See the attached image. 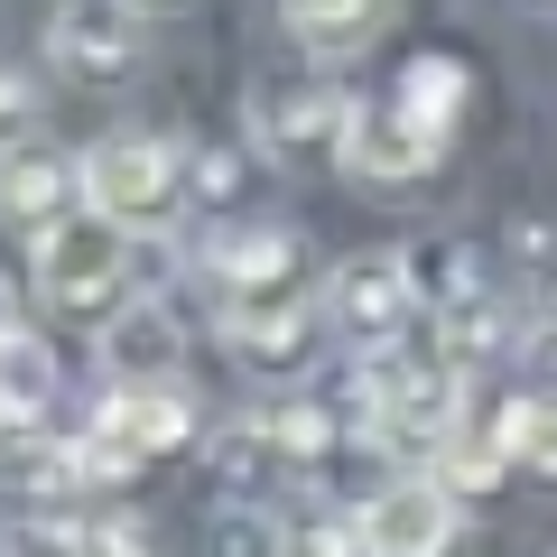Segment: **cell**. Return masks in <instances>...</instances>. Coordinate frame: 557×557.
<instances>
[{
    "label": "cell",
    "mask_w": 557,
    "mask_h": 557,
    "mask_svg": "<svg viewBox=\"0 0 557 557\" xmlns=\"http://www.w3.org/2000/svg\"><path fill=\"white\" fill-rule=\"evenodd\" d=\"M465 84H474V75H465V57H409L391 94L354 102L335 159L354 168V177H381V186L428 177V168L446 159V131H456V112H465Z\"/></svg>",
    "instance_id": "1"
},
{
    "label": "cell",
    "mask_w": 557,
    "mask_h": 557,
    "mask_svg": "<svg viewBox=\"0 0 557 557\" xmlns=\"http://www.w3.org/2000/svg\"><path fill=\"white\" fill-rule=\"evenodd\" d=\"M186 149L159 131H112L84 149V214L121 223V233H159L168 214L186 205Z\"/></svg>",
    "instance_id": "2"
},
{
    "label": "cell",
    "mask_w": 557,
    "mask_h": 557,
    "mask_svg": "<svg viewBox=\"0 0 557 557\" xmlns=\"http://www.w3.org/2000/svg\"><path fill=\"white\" fill-rule=\"evenodd\" d=\"M28 278H38V298L65 307V317H94L131 288V233L102 214H57L38 242H28Z\"/></svg>",
    "instance_id": "3"
},
{
    "label": "cell",
    "mask_w": 557,
    "mask_h": 557,
    "mask_svg": "<svg viewBox=\"0 0 557 557\" xmlns=\"http://www.w3.org/2000/svg\"><path fill=\"white\" fill-rule=\"evenodd\" d=\"M362 428L391 456H446L456 446V372H437V362H372Z\"/></svg>",
    "instance_id": "4"
},
{
    "label": "cell",
    "mask_w": 557,
    "mask_h": 557,
    "mask_svg": "<svg viewBox=\"0 0 557 557\" xmlns=\"http://www.w3.org/2000/svg\"><path fill=\"white\" fill-rule=\"evenodd\" d=\"M317 307H325L335 335L362 344V354H391V344L418 325V260H399V251H354V260H335V278H325Z\"/></svg>",
    "instance_id": "5"
},
{
    "label": "cell",
    "mask_w": 557,
    "mask_h": 557,
    "mask_svg": "<svg viewBox=\"0 0 557 557\" xmlns=\"http://www.w3.org/2000/svg\"><path fill=\"white\" fill-rule=\"evenodd\" d=\"M354 530H362V557H446L465 539V493L446 474H391L354 511Z\"/></svg>",
    "instance_id": "6"
},
{
    "label": "cell",
    "mask_w": 557,
    "mask_h": 557,
    "mask_svg": "<svg viewBox=\"0 0 557 557\" xmlns=\"http://www.w3.org/2000/svg\"><path fill=\"white\" fill-rule=\"evenodd\" d=\"M196 437V409H186L177 391H112L94 418V437L75 446L84 474H139L149 456H168V446Z\"/></svg>",
    "instance_id": "7"
},
{
    "label": "cell",
    "mask_w": 557,
    "mask_h": 557,
    "mask_svg": "<svg viewBox=\"0 0 557 557\" xmlns=\"http://www.w3.org/2000/svg\"><path fill=\"white\" fill-rule=\"evenodd\" d=\"M177 362H186V335L168 307H121L112 325H102V372H112V391H177Z\"/></svg>",
    "instance_id": "8"
},
{
    "label": "cell",
    "mask_w": 557,
    "mask_h": 557,
    "mask_svg": "<svg viewBox=\"0 0 557 557\" xmlns=\"http://www.w3.org/2000/svg\"><path fill=\"white\" fill-rule=\"evenodd\" d=\"M317 325H325V307H298V298H233L223 307V344L251 372H298L317 354Z\"/></svg>",
    "instance_id": "9"
},
{
    "label": "cell",
    "mask_w": 557,
    "mask_h": 557,
    "mask_svg": "<svg viewBox=\"0 0 557 557\" xmlns=\"http://www.w3.org/2000/svg\"><path fill=\"white\" fill-rule=\"evenodd\" d=\"M205 270L233 298H278L288 270H298V233L288 223H223V233H205Z\"/></svg>",
    "instance_id": "10"
},
{
    "label": "cell",
    "mask_w": 557,
    "mask_h": 557,
    "mask_svg": "<svg viewBox=\"0 0 557 557\" xmlns=\"http://www.w3.org/2000/svg\"><path fill=\"white\" fill-rule=\"evenodd\" d=\"M65 196H84V159L47 149V139H20V149H0V214L47 233L65 214Z\"/></svg>",
    "instance_id": "11"
},
{
    "label": "cell",
    "mask_w": 557,
    "mask_h": 557,
    "mask_svg": "<svg viewBox=\"0 0 557 557\" xmlns=\"http://www.w3.org/2000/svg\"><path fill=\"white\" fill-rule=\"evenodd\" d=\"M344 121H354V94H335V84H260L251 94L260 149H317V139H344Z\"/></svg>",
    "instance_id": "12"
},
{
    "label": "cell",
    "mask_w": 557,
    "mask_h": 557,
    "mask_svg": "<svg viewBox=\"0 0 557 557\" xmlns=\"http://www.w3.org/2000/svg\"><path fill=\"white\" fill-rule=\"evenodd\" d=\"M47 47H57L65 75H121V65L139 57V28L121 20L112 0H65L57 28H47Z\"/></svg>",
    "instance_id": "13"
},
{
    "label": "cell",
    "mask_w": 557,
    "mask_h": 557,
    "mask_svg": "<svg viewBox=\"0 0 557 557\" xmlns=\"http://www.w3.org/2000/svg\"><path fill=\"white\" fill-rule=\"evenodd\" d=\"M57 391H65L57 354H47L28 325H10V335H0V418H10V428H38V418L57 409Z\"/></svg>",
    "instance_id": "14"
},
{
    "label": "cell",
    "mask_w": 557,
    "mask_h": 557,
    "mask_svg": "<svg viewBox=\"0 0 557 557\" xmlns=\"http://www.w3.org/2000/svg\"><path fill=\"white\" fill-rule=\"evenodd\" d=\"M381 10L391 0H278V20L298 28V47H317V57H354L381 28Z\"/></svg>",
    "instance_id": "15"
},
{
    "label": "cell",
    "mask_w": 557,
    "mask_h": 557,
    "mask_svg": "<svg viewBox=\"0 0 557 557\" xmlns=\"http://www.w3.org/2000/svg\"><path fill=\"white\" fill-rule=\"evenodd\" d=\"M493 437H502V456H511V465H530L539 483H557V391H539V399H511Z\"/></svg>",
    "instance_id": "16"
},
{
    "label": "cell",
    "mask_w": 557,
    "mask_h": 557,
    "mask_svg": "<svg viewBox=\"0 0 557 557\" xmlns=\"http://www.w3.org/2000/svg\"><path fill=\"white\" fill-rule=\"evenodd\" d=\"M270 557H362V530L335 520V511H307V520H288V530L270 539Z\"/></svg>",
    "instance_id": "17"
},
{
    "label": "cell",
    "mask_w": 557,
    "mask_h": 557,
    "mask_svg": "<svg viewBox=\"0 0 557 557\" xmlns=\"http://www.w3.org/2000/svg\"><path fill=\"white\" fill-rule=\"evenodd\" d=\"M446 483H456V493L502 483V437H493V446H446Z\"/></svg>",
    "instance_id": "18"
},
{
    "label": "cell",
    "mask_w": 557,
    "mask_h": 557,
    "mask_svg": "<svg viewBox=\"0 0 557 557\" xmlns=\"http://www.w3.org/2000/svg\"><path fill=\"white\" fill-rule=\"evenodd\" d=\"M28 121H38V84H28L20 65H0V139H20Z\"/></svg>",
    "instance_id": "19"
},
{
    "label": "cell",
    "mask_w": 557,
    "mask_h": 557,
    "mask_svg": "<svg viewBox=\"0 0 557 557\" xmlns=\"http://www.w3.org/2000/svg\"><path fill=\"white\" fill-rule=\"evenodd\" d=\"M75 557H149V539L121 530V520H102V530H84V539H75Z\"/></svg>",
    "instance_id": "20"
},
{
    "label": "cell",
    "mask_w": 557,
    "mask_h": 557,
    "mask_svg": "<svg viewBox=\"0 0 557 557\" xmlns=\"http://www.w3.org/2000/svg\"><path fill=\"white\" fill-rule=\"evenodd\" d=\"M530 317L557 335V260H539V298H530Z\"/></svg>",
    "instance_id": "21"
},
{
    "label": "cell",
    "mask_w": 557,
    "mask_h": 557,
    "mask_svg": "<svg viewBox=\"0 0 557 557\" xmlns=\"http://www.w3.org/2000/svg\"><path fill=\"white\" fill-rule=\"evenodd\" d=\"M10 325H20V317H10V278H0V335H10Z\"/></svg>",
    "instance_id": "22"
}]
</instances>
